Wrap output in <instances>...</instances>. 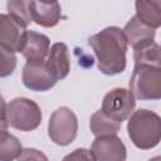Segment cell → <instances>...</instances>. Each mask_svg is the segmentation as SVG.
Returning a JSON list of instances; mask_svg holds the SVG:
<instances>
[{
    "label": "cell",
    "instance_id": "1",
    "mask_svg": "<svg viewBox=\"0 0 161 161\" xmlns=\"http://www.w3.org/2000/svg\"><path fill=\"white\" fill-rule=\"evenodd\" d=\"M88 44L92 47L98 60V69L106 75L119 74L126 68L127 42L122 29L108 26L89 36Z\"/></svg>",
    "mask_w": 161,
    "mask_h": 161
},
{
    "label": "cell",
    "instance_id": "2",
    "mask_svg": "<svg viewBox=\"0 0 161 161\" xmlns=\"http://www.w3.org/2000/svg\"><path fill=\"white\" fill-rule=\"evenodd\" d=\"M128 137L140 150H150L158 145L161 140L160 116L148 109H137L128 118Z\"/></svg>",
    "mask_w": 161,
    "mask_h": 161
},
{
    "label": "cell",
    "instance_id": "3",
    "mask_svg": "<svg viewBox=\"0 0 161 161\" xmlns=\"http://www.w3.org/2000/svg\"><path fill=\"white\" fill-rule=\"evenodd\" d=\"M130 91L135 98L156 101L161 98V67L136 64L130 79Z\"/></svg>",
    "mask_w": 161,
    "mask_h": 161
},
{
    "label": "cell",
    "instance_id": "4",
    "mask_svg": "<svg viewBox=\"0 0 161 161\" xmlns=\"http://www.w3.org/2000/svg\"><path fill=\"white\" fill-rule=\"evenodd\" d=\"M42 109L38 103L25 97L14 98L6 106L8 126L23 132L38 128L42 122Z\"/></svg>",
    "mask_w": 161,
    "mask_h": 161
},
{
    "label": "cell",
    "instance_id": "5",
    "mask_svg": "<svg viewBox=\"0 0 161 161\" xmlns=\"http://www.w3.org/2000/svg\"><path fill=\"white\" fill-rule=\"evenodd\" d=\"M78 119L75 113L68 107L55 109L48 123V135L50 140L59 146L70 145L77 137Z\"/></svg>",
    "mask_w": 161,
    "mask_h": 161
},
{
    "label": "cell",
    "instance_id": "6",
    "mask_svg": "<svg viewBox=\"0 0 161 161\" xmlns=\"http://www.w3.org/2000/svg\"><path fill=\"white\" fill-rule=\"evenodd\" d=\"M136 101L131 91L126 88H114L109 91L102 102L101 111L119 125L131 117L135 112Z\"/></svg>",
    "mask_w": 161,
    "mask_h": 161
},
{
    "label": "cell",
    "instance_id": "7",
    "mask_svg": "<svg viewBox=\"0 0 161 161\" xmlns=\"http://www.w3.org/2000/svg\"><path fill=\"white\" fill-rule=\"evenodd\" d=\"M21 79L28 89L35 92L49 91L57 83L55 77L47 67L44 59L26 60L25 65L23 67Z\"/></svg>",
    "mask_w": 161,
    "mask_h": 161
},
{
    "label": "cell",
    "instance_id": "8",
    "mask_svg": "<svg viewBox=\"0 0 161 161\" xmlns=\"http://www.w3.org/2000/svg\"><path fill=\"white\" fill-rule=\"evenodd\" d=\"M26 33V25L20 20L9 14H0V47L11 53H20Z\"/></svg>",
    "mask_w": 161,
    "mask_h": 161
},
{
    "label": "cell",
    "instance_id": "9",
    "mask_svg": "<svg viewBox=\"0 0 161 161\" xmlns=\"http://www.w3.org/2000/svg\"><path fill=\"white\" fill-rule=\"evenodd\" d=\"M91 153L94 161H126V146L116 135L99 136L92 143Z\"/></svg>",
    "mask_w": 161,
    "mask_h": 161
},
{
    "label": "cell",
    "instance_id": "10",
    "mask_svg": "<svg viewBox=\"0 0 161 161\" xmlns=\"http://www.w3.org/2000/svg\"><path fill=\"white\" fill-rule=\"evenodd\" d=\"M29 11H30L31 21L44 28L55 26L62 16L60 4L57 1L53 3L29 1Z\"/></svg>",
    "mask_w": 161,
    "mask_h": 161
},
{
    "label": "cell",
    "instance_id": "11",
    "mask_svg": "<svg viewBox=\"0 0 161 161\" xmlns=\"http://www.w3.org/2000/svg\"><path fill=\"white\" fill-rule=\"evenodd\" d=\"M45 63L57 80L64 79L70 70V57L67 44L54 43L49 48Z\"/></svg>",
    "mask_w": 161,
    "mask_h": 161
},
{
    "label": "cell",
    "instance_id": "12",
    "mask_svg": "<svg viewBox=\"0 0 161 161\" xmlns=\"http://www.w3.org/2000/svg\"><path fill=\"white\" fill-rule=\"evenodd\" d=\"M49 48H50V40L47 35L33 30H28L20 53L28 60L44 59V57H47L49 52Z\"/></svg>",
    "mask_w": 161,
    "mask_h": 161
},
{
    "label": "cell",
    "instance_id": "13",
    "mask_svg": "<svg viewBox=\"0 0 161 161\" xmlns=\"http://www.w3.org/2000/svg\"><path fill=\"white\" fill-rule=\"evenodd\" d=\"M122 31H123L127 44H130L132 48H135L140 44H143L146 42L153 40V38L156 35L155 29L145 25L136 16H132L130 19V21L125 25Z\"/></svg>",
    "mask_w": 161,
    "mask_h": 161
},
{
    "label": "cell",
    "instance_id": "14",
    "mask_svg": "<svg viewBox=\"0 0 161 161\" xmlns=\"http://www.w3.org/2000/svg\"><path fill=\"white\" fill-rule=\"evenodd\" d=\"M136 18L145 25L157 29L161 26V1H136Z\"/></svg>",
    "mask_w": 161,
    "mask_h": 161
},
{
    "label": "cell",
    "instance_id": "15",
    "mask_svg": "<svg viewBox=\"0 0 161 161\" xmlns=\"http://www.w3.org/2000/svg\"><path fill=\"white\" fill-rule=\"evenodd\" d=\"M21 150L20 141L8 132V123H0V161H14Z\"/></svg>",
    "mask_w": 161,
    "mask_h": 161
},
{
    "label": "cell",
    "instance_id": "16",
    "mask_svg": "<svg viewBox=\"0 0 161 161\" xmlns=\"http://www.w3.org/2000/svg\"><path fill=\"white\" fill-rule=\"evenodd\" d=\"M133 59L136 64L160 67V47L153 40L146 42L133 48Z\"/></svg>",
    "mask_w": 161,
    "mask_h": 161
},
{
    "label": "cell",
    "instance_id": "17",
    "mask_svg": "<svg viewBox=\"0 0 161 161\" xmlns=\"http://www.w3.org/2000/svg\"><path fill=\"white\" fill-rule=\"evenodd\" d=\"M89 127H91L92 133L96 137L117 135V132L119 131V123L107 117L101 109L92 114L91 121H89Z\"/></svg>",
    "mask_w": 161,
    "mask_h": 161
},
{
    "label": "cell",
    "instance_id": "18",
    "mask_svg": "<svg viewBox=\"0 0 161 161\" xmlns=\"http://www.w3.org/2000/svg\"><path fill=\"white\" fill-rule=\"evenodd\" d=\"M6 8L9 11V15L16 18L26 26L31 23V16H30V11H29V1L9 0L6 3Z\"/></svg>",
    "mask_w": 161,
    "mask_h": 161
},
{
    "label": "cell",
    "instance_id": "19",
    "mask_svg": "<svg viewBox=\"0 0 161 161\" xmlns=\"http://www.w3.org/2000/svg\"><path fill=\"white\" fill-rule=\"evenodd\" d=\"M16 67V57L14 53L0 47V78L13 74Z\"/></svg>",
    "mask_w": 161,
    "mask_h": 161
},
{
    "label": "cell",
    "instance_id": "20",
    "mask_svg": "<svg viewBox=\"0 0 161 161\" xmlns=\"http://www.w3.org/2000/svg\"><path fill=\"white\" fill-rule=\"evenodd\" d=\"M16 161H49L45 153L36 148H24L18 156Z\"/></svg>",
    "mask_w": 161,
    "mask_h": 161
},
{
    "label": "cell",
    "instance_id": "21",
    "mask_svg": "<svg viewBox=\"0 0 161 161\" xmlns=\"http://www.w3.org/2000/svg\"><path fill=\"white\" fill-rule=\"evenodd\" d=\"M62 161H94L93 155L87 148H77L68 153Z\"/></svg>",
    "mask_w": 161,
    "mask_h": 161
},
{
    "label": "cell",
    "instance_id": "22",
    "mask_svg": "<svg viewBox=\"0 0 161 161\" xmlns=\"http://www.w3.org/2000/svg\"><path fill=\"white\" fill-rule=\"evenodd\" d=\"M6 106L8 104H6L5 99H4V97L0 94V123H5L6 122Z\"/></svg>",
    "mask_w": 161,
    "mask_h": 161
},
{
    "label": "cell",
    "instance_id": "23",
    "mask_svg": "<svg viewBox=\"0 0 161 161\" xmlns=\"http://www.w3.org/2000/svg\"><path fill=\"white\" fill-rule=\"evenodd\" d=\"M148 161H161V157L160 156H156V157H153V158H151Z\"/></svg>",
    "mask_w": 161,
    "mask_h": 161
}]
</instances>
